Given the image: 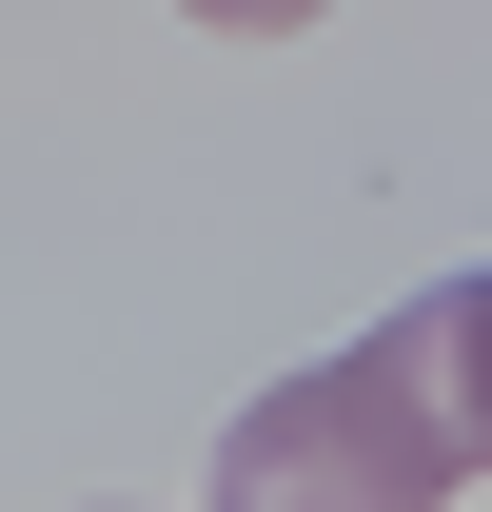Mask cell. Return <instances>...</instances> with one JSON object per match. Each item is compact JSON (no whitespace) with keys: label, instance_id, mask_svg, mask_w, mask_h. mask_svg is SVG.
Wrapping results in <instances>:
<instances>
[{"label":"cell","instance_id":"6da1fadb","mask_svg":"<svg viewBox=\"0 0 492 512\" xmlns=\"http://www.w3.org/2000/svg\"><path fill=\"white\" fill-rule=\"evenodd\" d=\"M492 473V256L473 276H433L355 355H315L296 394H256L237 434H217V493L237 512H414Z\"/></svg>","mask_w":492,"mask_h":512},{"label":"cell","instance_id":"7a4b0ae2","mask_svg":"<svg viewBox=\"0 0 492 512\" xmlns=\"http://www.w3.org/2000/svg\"><path fill=\"white\" fill-rule=\"evenodd\" d=\"M178 20H217V40H296V20H335V0H178Z\"/></svg>","mask_w":492,"mask_h":512}]
</instances>
